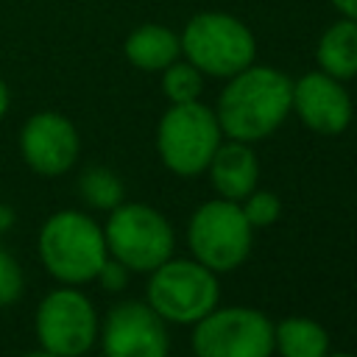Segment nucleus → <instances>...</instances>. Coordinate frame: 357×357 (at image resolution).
Segmentation results:
<instances>
[{
    "label": "nucleus",
    "instance_id": "6e6552de",
    "mask_svg": "<svg viewBox=\"0 0 357 357\" xmlns=\"http://www.w3.org/2000/svg\"><path fill=\"white\" fill-rule=\"evenodd\" d=\"M192 349L198 357H271L273 326L245 307L206 312L192 332Z\"/></svg>",
    "mask_w": 357,
    "mask_h": 357
},
{
    "label": "nucleus",
    "instance_id": "4be33fe9",
    "mask_svg": "<svg viewBox=\"0 0 357 357\" xmlns=\"http://www.w3.org/2000/svg\"><path fill=\"white\" fill-rule=\"evenodd\" d=\"M332 3H335V6L349 17V20H354V22H357V0H332Z\"/></svg>",
    "mask_w": 357,
    "mask_h": 357
},
{
    "label": "nucleus",
    "instance_id": "9d476101",
    "mask_svg": "<svg viewBox=\"0 0 357 357\" xmlns=\"http://www.w3.org/2000/svg\"><path fill=\"white\" fill-rule=\"evenodd\" d=\"M103 357H167V332L162 318L139 304H117L100 332Z\"/></svg>",
    "mask_w": 357,
    "mask_h": 357
},
{
    "label": "nucleus",
    "instance_id": "f3484780",
    "mask_svg": "<svg viewBox=\"0 0 357 357\" xmlns=\"http://www.w3.org/2000/svg\"><path fill=\"white\" fill-rule=\"evenodd\" d=\"M78 187H81L84 201H86L89 206H95V209H114V206L123 201V184H120V178H117L112 170H106V167H89V170L81 176Z\"/></svg>",
    "mask_w": 357,
    "mask_h": 357
},
{
    "label": "nucleus",
    "instance_id": "ddd939ff",
    "mask_svg": "<svg viewBox=\"0 0 357 357\" xmlns=\"http://www.w3.org/2000/svg\"><path fill=\"white\" fill-rule=\"evenodd\" d=\"M209 167H212V184L223 198L237 201L251 195L257 184V159L251 148H245L243 142H229L223 148L218 145V151L209 159Z\"/></svg>",
    "mask_w": 357,
    "mask_h": 357
},
{
    "label": "nucleus",
    "instance_id": "9b49d317",
    "mask_svg": "<svg viewBox=\"0 0 357 357\" xmlns=\"http://www.w3.org/2000/svg\"><path fill=\"white\" fill-rule=\"evenodd\" d=\"M20 151L33 173L61 176L78 156V134L67 117L56 112H39L22 126Z\"/></svg>",
    "mask_w": 357,
    "mask_h": 357
},
{
    "label": "nucleus",
    "instance_id": "7ed1b4c3",
    "mask_svg": "<svg viewBox=\"0 0 357 357\" xmlns=\"http://www.w3.org/2000/svg\"><path fill=\"white\" fill-rule=\"evenodd\" d=\"M106 251L131 271H153L173 251L170 223L145 204H117L103 231Z\"/></svg>",
    "mask_w": 357,
    "mask_h": 357
},
{
    "label": "nucleus",
    "instance_id": "6ab92c4d",
    "mask_svg": "<svg viewBox=\"0 0 357 357\" xmlns=\"http://www.w3.org/2000/svg\"><path fill=\"white\" fill-rule=\"evenodd\" d=\"M22 296V271L17 259L0 245V307L14 304Z\"/></svg>",
    "mask_w": 357,
    "mask_h": 357
},
{
    "label": "nucleus",
    "instance_id": "4468645a",
    "mask_svg": "<svg viewBox=\"0 0 357 357\" xmlns=\"http://www.w3.org/2000/svg\"><path fill=\"white\" fill-rule=\"evenodd\" d=\"M126 56L142 70H162L176 61L178 39L162 25H142L126 39Z\"/></svg>",
    "mask_w": 357,
    "mask_h": 357
},
{
    "label": "nucleus",
    "instance_id": "393cba45",
    "mask_svg": "<svg viewBox=\"0 0 357 357\" xmlns=\"http://www.w3.org/2000/svg\"><path fill=\"white\" fill-rule=\"evenodd\" d=\"M25 357H56V354H50L47 349H39V351H28Z\"/></svg>",
    "mask_w": 357,
    "mask_h": 357
},
{
    "label": "nucleus",
    "instance_id": "2eb2a0df",
    "mask_svg": "<svg viewBox=\"0 0 357 357\" xmlns=\"http://www.w3.org/2000/svg\"><path fill=\"white\" fill-rule=\"evenodd\" d=\"M318 61L332 78L357 75V22H335L318 42Z\"/></svg>",
    "mask_w": 357,
    "mask_h": 357
},
{
    "label": "nucleus",
    "instance_id": "b1692460",
    "mask_svg": "<svg viewBox=\"0 0 357 357\" xmlns=\"http://www.w3.org/2000/svg\"><path fill=\"white\" fill-rule=\"evenodd\" d=\"M6 109H8V89H6V84L0 81V117L6 114Z\"/></svg>",
    "mask_w": 357,
    "mask_h": 357
},
{
    "label": "nucleus",
    "instance_id": "a211bd4d",
    "mask_svg": "<svg viewBox=\"0 0 357 357\" xmlns=\"http://www.w3.org/2000/svg\"><path fill=\"white\" fill-rule=\"evenodd\" d=\"M201 92V70L192 64H167L165 95L173 103H190Z\"/></svg>",
    "mask_w": 357,
    "mask_h": 357
},
{
    "label": "nucleus",
    "instance_id": "aec40b11",
    "mask_svg": "<svg viewBox=\"0 0 357 357\" xmlns=\"http://www.w3.org/2000/svg\"><path fill=\"white\" fill-rule=\"evenodd\" d=\"M243 212L251 226H271L279 218V198L273 192H257L248 198Z\"/></svg>",
    "mask_w": 357,
    "mask_h": 357
},
{
    "label": "nucleus",
    "instance_id": "f257e3e1",
    "mask_svg": "<svg viewBox=\"0 0 357 357\" xmlns=\"http://www.w3.org/2000/svg\"><path fill=\"white\" fill-rule=\"evenodd\" d=\"M293 106V84L271 67H245L234 73L218 100V126L240 139L268 137Z\"/></svg>",
    "mask_w": 357,
    "mask_h": 357
},
{
    "label": "nucleus",
    "instance_id": "dca6fc26",
    "mask_svg": "<svg viewBox=\"0 0 357 357\" xmlns=\"http://www.w3.org/2000/svg\"><path fill=\"white\" fill-rule=\"evenodd\" d=\"M273 343L282 357H326L329 335L307 318H287L273 329Z\"/></svg>",
    "mask_w": 357,
    "mask_h": 357
},
{
    "label": "nucleus",
    "instance_id": "39448f33",
    "mask_svg": "<svg viewBox=\"0 0 357 357\" xmlns=\"http://www.w3.org/2000/svg\"><path fill=\"white\" fill-rule=\"evenodd\" d=\"M148 304L159 318L176 324L201 321L218 304V282L201 262L173 259L153 268L148 284Z\"/></svg>",
    "mask_w": 357,
    "mask_h": 357
},
{
    "label": "nucleus",
    "instance_id": "0eeeda50",
    "mask_svg": "<svg viewBox=\"0 0 357 357\" xmlns=\"http://www.w3.org/2000/svg\"><path fill=\"white\" fill-rule=\"evenodd\" d=\"M190 245L201 265L212 271L237 268L251 248V223L231 201H209L190 220Z\"/></svg>",
    "mask_w": 357,
    "mask_h": 357
},
{
    "label": "nucleus",
    "instance_id": "f03ea898",
    "mask_svg": "<svg viewBox=\"0 0 357 357\" xmlns=\"http://www.w3.org/2000/svg\"><path fill=\"white\" fill-rule=\"evenodd\" d=\"M39 257L50 276L81 284L98 276L106 262V240L92 218L75 209L56 212L39 231Z\"/></svg>",
    "mask_w": 357,
    "mask_h": 357
},
{
    "label": "nucleus",
    "instance_id": "5701e85b",
    "mask_svg": "<svg viewBox=\"0 0 357 357\" xmlns=\"http://www.w3.org/2000/svg\"><path fill=\"white\" fill-rule=\"evenodd\" d=\"M11 223H14V212L6 204H0V229H8Z\"/></svg>",
    "mask_w": 357,
    "mask_h": 357
},
{
    "label": "nucleus",
    "instance_id": "f8f14e48",
    "mask_svg": "<svg viewBox=\"0 0 357 357\" xmlns=\"http://www.w3.org/2000/svg\"><path fill=\"white\" fill-rule=\"evenodd\" d=\"M293 106L318 134H340L351 120V100L346 89L326 73H307L293 86Z\"/></svg>",
    "mask_w": 357,
    "mask_h": 357
},
{
    "label": "nucleus",
    "instance_id": "412c9836",
    "mask_svg": "<svg viewBox=\"0 0 357 357\" xmlns=\"http://www.w3.org/2000/svg\"><path fill=\"white\" fill-rule=\"evenodd\" d=\"M126 271H128V268H126L123 262H117V259L109 262V259H106L95 279H100V284H103L106 290H123V287H126V279H128Z\"/></svg>",
    "mask_w": 357,
    "mask_h": 357
},
{
    "label": "nucleus",
    "instance_id": "20e7f679",
    "mask_svg": "<svg viewBox=\"0 0 357 357\" xmlns=\"http://www.w3.org/2000/svg\"><path fill=\"white\" fill-rule=\"evenodd\" d=\"M156 145H159L162 162L173 173L195 176L209 165L212 153L220 145L218 117L195 100L173 103V109L159 123Z\"/></svg>",
    "mask_w": 357,
    "mask_h": 357
},
{
    "label": "nucleus",
    "instance_id": "a878e982",
    "mask_svg": "<svg viewBox=\"0 0 357 357\" xmlns=\"http://www.w3.org/2000/svg\"><path fill=\"white\" fill-rule=\"evenodd\" d=\"M329 357H351V354H329Z\"/></svg>",
    "mask_w": 357,
    "mask_h": 357
},
{
    "label": "nucleus",
    "instance_id": "423d86ee",
    "mask_svg": "<svg viewBox=\"0 0 357 357\" xmlns=\"http://www.w3.org/2000/svg\"><path fill=\"white\" fill-rule=\"evenodd\" d=\"M181 47L190 64L209 75H234L254 59L251 31L226 14H198L187 22Z\"/></svg>",
    "mask_w": 357,
    "mask_h": 357
},
{
    "label": "nucleus",
    "instance_id": "1a4fd4ad",
    "mask_svg": "<svg viewBox=\"0 0 357 357\" xmlns=\"http://www.w3.org/2000/svg\"><path fill=\"white\" fill-rule=\"evenodd\" d=\"M33 326L42 349L56 357H81L84 351H89L98 335L92 301L70 287L53 290L39 301Z\"/></svg>",
    "mask_w": 357,
    "mask_h": 357
}]
</instances>
